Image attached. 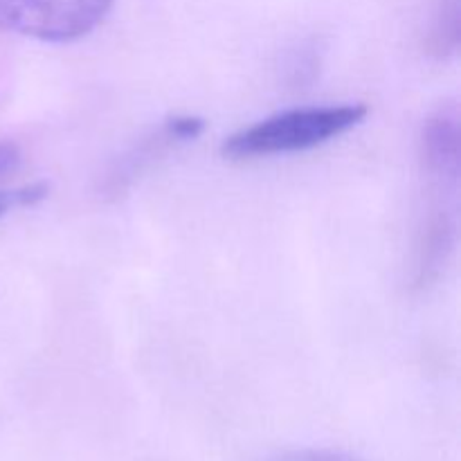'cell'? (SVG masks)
Returning a JSON list of instances; mask_svg holds the SVG:
<instances>
[{
  "instance_id": "obj_1",
  "label": "cell",
  "mask_w": 461,
  "mask_h": 461,
  "mask_svg": "<svg viewBox=\"0 0 461 461\" xmlns=\"http://www.w3.org/2000/svg\"><path fill=\"white\" fill-rule=\"evenodd\" d=\"M367 115L369 106L363 102L286 108L228 135L221 142V156L230 162H250L313 151L358 129Z\"/></svg>"
},
{
  "instance_id": "obj_2",
  "label": "cell",
  "mask_w": 461,
  "mask_h": 461,
  "mask_svg": "<svg viewBox=\"0 0 461 461\" xmlns=\"http://www.w3.org/2000/svg\"><path fill=\"white\" fill-rule=\"evenodd\" d=\"M115 0H0V30L50 45L84 41L111 16Z\"/></svg>"
},
{
  "instance_id": "obj_3",
  "label": "cell",
  "mask_w": 461,
  "mask_h": 461,
  "mask_svg": "<svg viewBox=\"0 0 461 461\" xmlns=\"http://www.w3.org/2000/svg\"><path fill=\"white\" fill-rule=\"evenodd\" d=\"M419 160L432 189L457 192L461 178V120L455 106L437 108L419 133Z\"/></svg>"
},
{
  "instance_id": "obj_4",
  "label": "cell",
  "mask_w": 461,
  "mask_h": 461,
  "mask_svg": "<svg viewBox=\"0 0 461 461\" xmlns=\"http://www.w3.org/2000/svg\"><path fill=\"white\" fill-rule=\"evenodd\" d=\"M455 241H457V214L446 207V203L437 205L428 216L419 239L417 266H414V284L419 288L430 286L439 277L441 268H446L453 255Z\"/></svg>"
},
{
  "instance_id": "obj_5",
  "label": "cell",
  "mask_w": 461,
  "mask_h": 461,
  "mask_svg": "<svg viewBox=\"0 0 461 461\" xmlns=\"http://www.w3.org/2000/svg\"><path fill=\"white\" fill-rule=\"evenodd\" d=\"M428 48L439 61H450L461 48V0H435L428 30Z\"/></svg>"
},
{
  "instance_id": "obj_6",
  "label": "cell",
  "mask_w": 461,
  "mask_h": 461,
  "mask_svg": "<svg viewBox=\"0 0 461 461\" xmlns=\"http://www.w3.org/2000/svg\"><path fill=\"white\" fill-rule=\"evenodd\" d=\"M52 185L48 180H32V183L12 185V187H0V221L9 219L21 210L41 205L48 201Z\"/></svg>"
},
{
  "instance_id": "obj_7",
  "label": "cell",
  "mask_w": 461,
  "mask_h": 461,
  "mask_svg": "<svg viewBox=\"0 0 461 461\" xmlns=\"http://www.w3.org/2000/svg\"><path fill=\"white\" fill-rule=\"evenodd\" d=\"M270 461H365V459L356 457V455H349V453H340V450L311 448V450H295V453H284Z\"/></svg>"
},
{
  "instance_id": "obj_8",
  "label": "cell",
  "mask_w": 461,
  "mask_h": 461,
  "mask_svg": "<svg viewBox=\"0 0 461 461\" xmlns=\"http://www.w3.org/2000/svg\"><path fill=\"white\" fill-rule=\"evenodd\" d=\"M23 165V151L14 142H0V180L16 174Z\"/></svg>"
}]
</instances>
